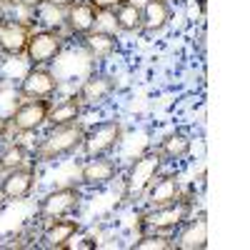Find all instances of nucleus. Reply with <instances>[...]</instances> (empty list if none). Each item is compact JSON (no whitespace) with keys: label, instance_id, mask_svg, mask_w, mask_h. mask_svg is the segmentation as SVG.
<instances>
[{"label":"nucleus","instance_id":"1","mask_svg":"<svg viewBox=\"0 0 250 250\" xmlns=\"http://www.w3.org/2000/svg\"><path fill=\"white\" fill-rule=\"evenodd\" d=\"M163 155L158 150H145L143 155H138L128 170L123 173V203H135V200H143L145 190L150 188V183L158 178V173L163 170Z\"/></svg>","mask_w":250,"mask_h":250},{"label":"nucleus","instance_id":"2","mask_svg":"<svg viewBox=\"0 0 250 250\" xmlns=\"http://www.w3.org/2000/svg\"><path fill=\"white\" fill-rule=\"evenodd\" d=\"M193 215V200L180 195L175 203L148 208L138 218V230L140 233H175L178 228Z\"/></svg>","mask_w":250,"mask_h":250},{"label":"nucleus","instance_id":"3","mask_svg":"<svg viewBox=\"0 0 250 250\" xmlns=\"http://www.w3.org/2000/svg\"><path fill=\"white\" fill-rule=\"evenodd\" d=\"M83 133H85V125L80 120L73 125H60V128H50L45 133V138L35 145L33 158L35 163H53L60 160L70 153H75L83 143Z\"/></svg>","mask_w":250,"mask_h":250},{"label":"nucleus","instance_id":"4","mask_svg":"<svg viewBox=\"0 0 250 250\" xmlns=\"http://www.w3.org/2000/svg\"><path fill=\"white\" fill-rule=\"evenodd\" d=\"M120 140H123V123L120 120H103V123H95L90 128H85L80 150L85 155V160L103 158V155H110L120 145Z\"/></svg>","mask_w":250,"mask_h":250},{"label":"nucleus","instance_id":"5","mask_svg":"<svg viewBox=\"0 0 250 250\" xmlns=\"http://www.w3.org/2000/svg\"><path fill=\"white\" fill-rule=\"evenodd\" d=\"M80 203H83V190L78 185H60L38 200V218L45 223L55 218H68L80 208Z\"/></svg>","mask_w":250,"mask_h":250},{"label":"nucleus","instance_id":"6","mask_svg":"<svg viewBox=\"0 0 250 250\" xmlns=\"http://www.w3.org/2000/svg\"><path fill=\"white\" fill-rule=\"evenodd\" d=\"M58 88V78L53 75V70H48V65H30L20 80L18 93L25 100H50Z\"/></svg>","mask_w":250,"mask_h":250},{"label":"nucleus","instance_id":"7","mask_svg":"<svg viewBox=\"0 0 250 250\" xmlns=\"http://www.w3.org/2000/svg\"><path fill=\"white\" fill-rule=\"evenodd\" d=\"M35 183H38V173H35L33 165H23V168L8 170L0 178V195H3L5 203L28 200L35 190Z\"/></svg>","mask_w":250,"mask_h":250},{"label":"nucleus","instance_id":"8","mask_svg":"<svg viewBox=\"0 0 250 250\" xmlns=\"http://www.w3.org/2000/svg\"><path fill=\"white\" fill-rule=\"evenodd\" d=\"M50 100H23L20 105L13 110L10 120V130L15 133H35L38 128H43L48 123L50 113Z\"/></svg>","mask_w":250,"mask_h":250},{"label":"nucleus","instance_id":"9","mask_svg":"<svg viewBox=\"0 0 250 250\" xmlns=\"http://www.w3.org/2000/svg\"><path fill=\"white\" fill-rule=\"evenodd\" d=\"M62 38L55 30H38L30 33L28 38V48H25V58L30 65H50V62L62 53Z\"/></svg>","mask_w":250,"mask_h":250},{"label":"nucleus","instance_id":"10","mask_svg":"<svg viewBox=\"0 0 250 250\" xmlns=\"http://www.w3.org/2000/svg\"><path fill=\"white\" fill-rule=\"evenodd\" d=\"M118 88V83L113 75L108 73H93L83 80V85L78 90V98L83 103V108H93V105H100V103H105Z\"/></svg>","mask_w":250,"mask_h":250},{"label":"nucleus","instance_id":"11","mask_svg":"<svg viewBox=\"0 0 250 250\" xmlns=\"http://www.w3.org/2000/svg\"><path fill=\"white\" fill-rule=\"evenodd\" d=\"M183 195V185H180V175L178 173H158V178L150 183V188L145 190V203L148 208H158V205H168L175 203Z\"/></svg>","mask_w":250,"mask_h":250},{"label":"nucleus","instance_id":"12","mask_svg":"<svg viewBox=\"0 0 250 250\" xmlns=\"http://www.w3.org/2000/svg\"><path fill=\"white\" fill-rule=\"evenodd\" d=\"M83 230L80 223L73 220L70 215L68 218H55V220H48L43 233H40V240H43V248H50V250H62V248H70V240Z\"/></svg>","mask_w":250,"mask_h":250},{"label":"nucleus","instance_id":"13","mask_svg":"<svg viewBox=\"0 0 250 250\" xmlns=\"http://www.w3.org/2000/svg\"><path fill=\"white\" fill-rule=\"evenodd\" d=\"M118 175H120V165H118L115 160H110L108 155L90 158V160H85V165L80 168V185H88V188L108 185V183L115 180Z\"/></svg>","mask_w":250,"mask_h":250},{"label":"nucleus","instance_id":"14","mask_svg":"<svg viewBox=\"0 0 250 250\" xmlns=\"http://www.w3.org/2000/svg\"><path fill=\"white\" fill-rule=\"evenodd\" d=\"M178 238H175V248L180 250H203L208 248V215L198 213L195 218L190 215L180 228H178Z\"/></svg>","mask_w":250,"mask_h":250},{"label":"nucleus","instance_id":"15","mask_svg":"<svg viewBox=\"0 0 250 250\" xmlns=\"http://www.w3.org/2000/svg\"><path fill=\"white\" fill-rule=\"evenodd\" d=\"M140 10H143L140 33H145V35L163 33L173 20V8H170L168 0H148L145 5H140Z\"/></svg>","mask_w":250,"mask_h":250},{"label":"nucleus","instance_id":"16","mask_svg":"<svg viewBox=\"0 0 250 250\" xmlns=\"http://www.w3.org/2000/svg\"><path fill=\"white\" fill-rule=\"evenodd\" d=\"M98 18H100V13L93 10L85 0H75V3L65 10V28L73 35H85V33L95 30Z\"/></svg>","mask_w":250,"mask_h":250},{"label":"nucleus","instance_id":"17","mask_svg":"<svg viewBox=\"0 0 250 250\" xmlns=\"http://www.w3.org/2000/svg\"><path fill=\"white\" fill-rule=\"evenodd\" d=\"M28 38H30V30L25 23H5V28L0 30V53L5 58H20L25 55V48H28Z\"/></svg>","mask_w":250,"mask_h":250},{"label":"nucleus","instance_id":"18","mask_svg":"<svg viewBox=\"0 0 250 250\" xmlns=\"http://www.w3.org/2000/svg\"><path fill=\"white\" fill-rule=\"evenodd\" d=\"M190 148H193L190 135L183 133V130H173V133L160 138L155 150L163 155L165 163H178V160H185L188 155H190Z\"/></svg>","mask_w":250,"mask_h":250},{"label":"nucleus","instance_id":"19","mask_svg":"<svg viewBox=\"0 0 250 250\" xmlns=\"http://www.w3.org/2000/svg\"><path fill=\"white\" fill-rule=\"evenodd\" d=\"M80 45L85 48V53L90 58H110L118 50V35L108 33V30H90L85 35H80Z\"/></svg>","mask_w":250,"mask_h":250},{"label":"nucleus","instance_id":"20","mask_svg":"<svg viewBox=\"0 0 250 250\" xmlns=\"http://www.w3.org/2000/svg\"><path fill=\"white\" fill-rule=\"evenodd\" d=\"M80 113H83V103L78 95H70L65 100L55 103L50 105V113H48V128H60V125H73L80 120Z\"/></svg>","mask_w":250,"mask_h":250},{"label":"nucleus","instance_id":"21","mask_svg":"<svg viewBox=\"0 0 250 250\" xmlns=\"http://www.w3.org/2000/svg\"><path fill=\"white\" fill-rule=\"evenodd\" d=\"M115 13V25L120 33H140V25H143V10L140 5L135 3H123L120 8L113 10Z\"/></svg>","mask_w":250,"mask_h":250},{"label":"nucleus","instance_id":"22","mask_svg":"<svg viewBox=\"0 0 250 250\" xmlns=\"http://www.w3.org/2000/svg\"><path fill=\"white\" fill-rule=\"evenodd\" d=\"M28 163H30V153L20 143H10V145L3 148V153H0V173L23 168V165H28Z\"/></svg>","mask_w":250,"mask_h":250},{"label":"nucleus","instance_id":"23","mask_svg":"<svg viewBox=\"0 0 250 250\" xmlns=\"http://www.w3.org/2000/svg\"><path fill=\"white\" fill-rule=\"evenodd\" d=\"M175 240L170 233H140V238L133 243V250H173Z\"/></svg>","mask_w":250,"mask_h":250},{"label":"nucleus","instance_id":"24","mask_svg":"<svg viewBox=\"0 0 250 250\" xmlns=\"http://www.w3.org/2000/svg\"><path fill=\"white\" fill-rule=\"evenodd\" d=\"M85 3L98 10V13H113L115 8H120L123 3H128V0H85Z\"/></svg>","mask_w":250,"mask_h":250},{"label":"nucleus","instance_id":"25","mask_svg":"<svg viewBox=\"0 0 250 250\" xmlns=\"http://www.w3.org/2000/svg\"><path fill=\"white\" fill-rule=\"evenodd\" d=\"M18 5L25 8V10H38V8L45 5V0H18Z\"/></svg>","mask_w":250,"mask_h":250},{"label":"nucleus","instance_id":"26","mask_svg":"<svg viewBox=\"0 0 250 250\" xmlns=\"http://www.w3.org/2000/svg\"><path fill=\"white\" fill-rule=\"evenodd\" d=\"M48 5H53V8H58V10H68L75 0H45Z\"/></svg>","mask_w":250,"mask_h":250},{"label":"nucleus","instance_id":"27","mask_svg":"<svg viewBox=\"0 0 250 250\" xmlns=\"http://www.w3.org/2000/svg\"><path fill=\"white\" fill-rule=\"evenodd\" d=\"M8 130H10V120L0 115V140H3V138L8 135Z\"/></svg>","mask_w":250,"mask_h":250},{"label":"nucleus","instance_id":"28","mask_svg":"<svg viewBox=\"0 0 250 250\" xmlns=\"http://www.w3.org/2000/svg\"><path fill=\"white\" fill-rule=\"evenodd\" d=\"M5 23H8V13H5V8H0V30L5 28Z\"/></svg>","mask_w":250,"mask_h":250},{"label":"nucleus","instance_id":"29","mask_svg":"<svg viewBox=\"0 0 250 250\" xmlns=\"http://www.w3.org/2000/svg\"><path fill=\"white\" fill-rule=\"evenodd\" d=\"M18 0H0V8H15Z\"/></svg>","mask_w":250,"mask_h":250},{"label":"nucleus","instance_id":"30","mask_svg":"<svg viewBox=\"0 0 250 250\" xmlns=\"http://www.w3.org/2000/svg\"><path fill=\"white\" fill-rule=\"evenodd\" d=\"M5 205V200H3V195H0V208H3Z\"/></svg>","mask_w":250,"mask_h":250},{"label":"nucleus","instance_id":"31","mask_svg":"<svg viewBox=\"0 0 250 250\" xmlns=\"http://www.w3.org/2000/svg\"><path fill=\"white\" fill-rule=\"evenodd\" d=\"M168 3H170V0H168Z\"/></svg>","mask_w":250,"mask_h":250}]
</instances>
